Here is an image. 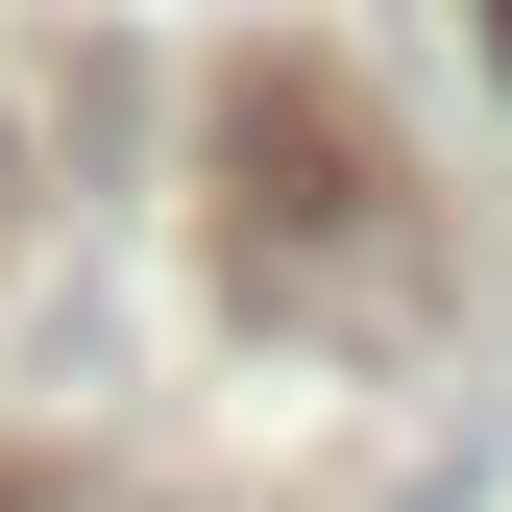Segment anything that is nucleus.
Returning a JSON list of instances; mask_svg holds the SVG:
<instances>
[{
	"label": "nucleus",
	"instance_id": "f257e3e1",
	"mask_svg": "<svg viewBox=\"0 0 512 512\" xmlns=\"http://www.w3.org/2000/svg\"><path fill=\"white\" fill-rule=\"evenodd\" d=\"M488 74H512V0H488Z\"/></svg>",
	"mask_w": 512,
	"mask_h": 512
}]
</instances>
